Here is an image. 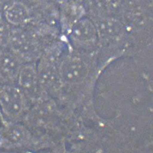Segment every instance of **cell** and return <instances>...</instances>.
I'll list each match as a JSON object with an SVG mask.
<instances>
[{"mask_svg": "<svg viewBox=\"0 0 153 153\" xmlns=\"http://www.w3.org/2000/svg\"><path fill=\"white\" fill-rule=\"evenodd\" d=\"M8 48L16 54L23 63L33 62L41 51L37 33L30 26L13 27Z\"/></svg>", "mask_w": 153, "mask_h": 153, "instance_id": "obj_1", "label": "cell"}, {"mask_svg": "<svg viewBox=\"0 0 153 153\" xmlns=\"http://www.w3.org/2000/svg\"><path fill=\"white\" fill-rule=\"evenodd\" d=\"M25 94L16 85L0 84V113L6 119L15 122L21 118L25 111Z\"/></svg>", "mask_w": 153, "mask_h": 153, "instance_id": "obj_2", "label": "cell"}, {"mask_svg": "<svg viewBox=\"0 0 153 153\" xmlns=\"http://www.w3.org/2000/svg\"><path fill=\"white\" fill-rule=\"evenodd\" d=\"M69 35L71 43L79 48H94L99 41L95 23L86 16L79 19L71 27Z\"/></svg>", "mask_w": 153, "mask_h": 153, "instance_id": "obj_3", "label": "cell"}, {"mask_svg": "<svg viewBox=\"0 0 153 153\" xmlns=\"http://www.w3.org/2000/svg\"><path fill=\"white\" fill-rule=\"evenodd\" d=\"M2 14L7 22L13 27L29 26L34 19L32 7L22 0H13L6 7Z\"/></svg>", "mask_w": 153, "mask_h": 153, "instance_id": "obj_4", "label": "cell"}, {"mask_svg": "<svg viewBox=\"0 0 153 153\" xmlns=\"http://www.w3.org/2000/svg\"><path fill=\"white\" fill-rule=\"evenodd\" d=\"M23 62L9 49H0V81L16 85L17 77Z\"/></svg>", "mask_w": 153, "mask_h": 153, "instance_id": "obj_5", "label": "cell"}, {"mask_svg": "<svg viewBox=\"0 0 153 153\" xmlns=\"http://www.w3.org/2000/svg\"><path fill=\"white\" fill-rule=\"evenodd\" d=\"M16 85L21 89L26 97L33 96L40 88L37 68L34 62L23 64L17 77Z\"/></svg>", "mask_w": 153, "mask_h": 153, "instance_id": "obj_6", "label": "cell"}, {"mask_svg": "<svg viewBox=\"0 0 153 153\" xmlns=\"http://www.w3.org/2000/svg\"><path fill=\"white\" fill-rule=\"evenodd\" d=\"M86 15L97 21L117 14V10L111 0H85Z\"/></svg>", "mask_w": 153, "mask_h": 153, "instance_id": "obj_7", "label": "cell"}, {"mask_svg": "<svg viewBox=\"0 0 153 153\" xmlns=\"http://www.w3.org/2000/svg\"><path fill=\"white\" fill-rule=\"evenodd\" d=\"M3 134V141L13 145H23L26 132L21 125L10 124L6 127Z\"/></svg>", "mask_w": 153, "mask_h": 153, "instance_id": "obj_8", "label": "cell"}, {"mask_svg": "<svg viewBox=\"0 0 153 153\" xmlns=\"http://www.w3.org/2000/svg\"><path fill=\"white\" fill-rule=\"evenodd\" d=\"M13 27L0 14V49L8 48Z\"/></svg>", "mask_w": 153, "mask_h": 153, "instance_id": "obj_9", "label": "cell"}, {"mask_svg": "<svg viewBox=\"0 0 153 153\" xmlns=\"http://www.w3.org/2000/svg\"><path fill=\"white\" fill-rule=\"evenodd\" d=\"M23 1L28 3L32 7H36L42 6L45 3H48L53 0H22Z\"/></svg>", "mask_w": 153, "mask_h": 153, "instance_id": "obj_10", "label": "cell"}, {"mask_svg": "<svg viewBox=\"0 0 153 153\" xmlns=\"http://www.w3.org/2000/svg\"><path fill=\"white\" fill-rule=\"evenodd\" d=\"M13 0H0V14H2L6 7Z\"/></svg>", "mask_w": 153, "mask_h": 153, "instance_id": "obj_11", "label": "cell"}, {"mask_svg": "<svg viewBox=\"0 0 153 153\" xmlns=\"http://www.w3.org/2000/svg\"><path fill=\"white\" fill-rule=\"evenodd\" d=\"M111 1L113 3L115 7L116 10H117V9L119 8L121 6L123 5L127 0H111Z\"/></svg>", "mask_w": 153, "mask_h": 153, "instance_id": "obj_12", "label": "cell"}]
</instances>
